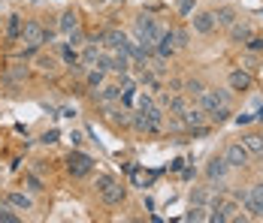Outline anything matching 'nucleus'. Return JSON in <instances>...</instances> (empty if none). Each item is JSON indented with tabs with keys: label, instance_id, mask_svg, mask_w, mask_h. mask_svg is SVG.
I'll use <instances>...</instances> for the list:
<instances>
[{
	"label": "nucleus",
	"instance_id": "nucleus-3",
	"mask_svg": "<svg viewBox=\"0 0 263 223\" xmlns=\"http://www.w3.org/2000/svg\"><path fill=\"white\" fill-rule=\"evenodd\" d=\"M54 36L52 30H46V27L40 25L36 18H30V22H25L22 25V43L25 46H30V49H43V46H49Z\"/></svg>",
	"mask_w": 263,
	"mask_h": 223
},
{
	"label": "nucleus",
	"instance_id": "nucleus-21",
	"mask_svg": "<svg viewBox=\"0 0 263 223\" xmlns=\"http://www.w3.org/2000/svg\"><path fill=\"white\" fill-rule=\"evenodd\" d=\"M242 145L251 151V157L254 154H263V133H245L242 136Z\"/></svg>",
	"mask_w": 263,
	"mask_h": 223
},
{
	"label": "nucleus",
	"instance_id": "nucleus-12",
	"mask_svg": "<svg viewBox=\"0 0 263 223\" xmlns=\"http://www.w3.org/2000/svg\"><path fill=\"white\" fill-rule=\"evenodd\" d=\"M152 51H155L158 57H163V60L176 57V51H179V49H176V43H173V33H170V30H163V33H160V39L152 46Z\"/></svg>",
	"mask_w": 263,
	"mask_h": 223
},
{
	"label": "nucleus",
	"instance_id": "nucleus-4",
	"mask_svg": "<svg viewBox=\"0 0 263 223\" xmlns=\"http://www.w3.org/2000/svg\"><path fill=\"white\" fill-rule=\"evenodd\" d=\"M67 172L73 178H85V175L94 172V157L85 154V151H70L67 154Z\"/></svg>",
	"mask_w": 263,
	"mask_h": 223
},
{
	"label": "nucleus",
	"instance_id": "nucleus-17",
	"mask_svg": "<svg viewBox=\"0 0 263 223\" xmlns=\"http://www.w3.org/2000/svg\"><path fill=\"white\" fill-rule=\"evenodd\" d=\"M130 130L133 133H139V136H145V133H158V127L152 124L142 112H133L130 115Z\"/></svg>",
	"mask_w": 263,
	"mask_h": 223
},
{
	"label": "nucleus",
	"instance_id": "nucleus-16",
	"mask_svg": "<svg viewBox=\"0 0 263 223\" xmlns=\"http://www.w3.org/2000/svg\"><path fill=\"white\" fill-rule=\"evenodd\" d=\"M100 54H103V49H100L97 43H85V49H82V54H79L82 67H85V70H88V67H97Z\"/></svg>",
	"mask_w": 263,
	"mask_h": 223
},
{
	"label": "nucleus",
	"instance_id": "nucleus-31",
	"mask_svg": "<svg viewBox=\"0 0 263 223\" xmlns=\"http://www.w3.org/2000/svg\"><path fill=\"white\" fill-rule=\"evenodd\" d=\"M179 12H182V15H191V12H194V0H182V3H179Z\"/></svg>",
	"mask_w": 263,
	"mask_h": 223
},
{
	"label": "nucleus",
	"instance_id": "nucleus-19",
	"mask_svg": "<svg viewBox=\"0 0 263 223\" xmlns=\"http://www.w3.org/2000/svg\"><path fill=\"white\" fill-rule=\"evenodd\" d=\"M58 30L67 33V36H70L73 30H79V12H76V9H67V12L61 15V22H58Z\"/></svg>",
	"mask_w": 263,
	"mask_h": 223
},
{
	"label": "nucleus",
	"instance_id": "nucleus-5",
	"mask_svg": "<svg viewBox=\"0 0 263 223\" xmlns=\"http://www.w3.org/2000/svg\"><path fill=\"white\" fill-rule=\"evenodd\" d=\"M224 160H227L230 169H245V166L251 163V151L245 148L242 142H230V145L224 148Z\"/></svg>",
	"mask_w": 263,
	"mask_h": 223
},
{
	"label": "nucleus",
	"instance_id": "nucleus-14",
	"mask_svg": "<svg viewBox=\"0 0 263 223\" xmlns=\"http://www.w3.org/2000/svg\"><path fill=\"white\" fill-rule=\"evenodd\" d=\"M227 36H230V43H236V46H242L248 36H251V25L248 22H242V18H236L233 25L227 27Z\"/></svg>",
	"mask_w": 263,
	"mask_h": 223
},
{
	"label": "nucleus",
	"instance_id": "nucleus-6",
	"mask_svg": "<svg viewBox=\"0 0 263 223\" xmlns=\"http://www.w3.org/2000/svg\"><path fill=\"white\" fill-rule=\"evenodd\" d=\"M179 118H182L184 130H194V127H206V124H209V118H206V109H203L200 103H194V99H191V103L182 109V115H179Z\"/></svg>",
	"mask_w": 263,
	"mask_h": 223
},
{
	"label": "nucleus",
	"instance_id": "nucleus-29",
	"mask_svg": "<svg viewBox=\"0 0 263 223\" xmlns=\"http://www.w3.org/2000/svg\"><path fill=\"white\" fill-rule=\"evenodd\" d=\"M27 190H33V193H40V190H43V184H40V178H36V175H27Z\"/></svg>",
	"mask_w": 263,
	"mask_h": 223
},
{
	"label": "nucleus",
	"instance_id": "nucleus-15",
	"mask_svg": "<svg viewBox=\"0 0 263 223\" xmlns=\"http://www.w3.org/2000/svg\"><path fill=\"white\" fill-rule=\"evenodd\" d=\"M6 202H9L15 211H33V199L27 196L25 190H12V193H6Z\"/></svg>",
	"mask_w": 263,
	"mask_h": 223
},
{
	"label": "nucleus",
	"instance_id": "nucleus-9",
	"mask_svg": "<svg viewBox=\"0 0 263 223\" xmlns=\"http://www.w3.org/2000/svg\"><path fill=\"white\" fill-rule=\"evenodd\" d=\"M127 33L121 30V27H109V30H103V36H100V46H103L106 51H121L127 49Z\"/></svg>",
	"mask_w": 263,
	"mask_h": 223
},
{
	"label": "nucleus",
	"instance_id": "nucleus-23",
	"mask_svg": "<svg viewBox=\"0 0 263 223\" xmlns=\"http://www.w3.org/2000/svg\"><path fill=\"white\" fill-rule=\"evenodd\" d=\"M215 22H218V27H230L233 22H236V9H233V6H221V9H215Z\"/></svg>",
	"mask_w": 263,
	"mask_h": 223
},
{
	"label": "nucleus",
	"instance_id": "nucleus-27",
	"mask_svg": "<svg viewBox=\"0 0 263 223\" xmlns=\"http://www.w3.org/2000/svg\"><path fill=\"white\" fill-rule=\"evenodd\" d=\"M206 217H209V208H206V205H197V202H194V205H191V211H187V220H206Z\"/></svg>",
	"mask_w": 263,
	"mask_h": 223
},
{
	"label": "nucleus",
	"instance_id": "nucleus-1",
	"mask_svg": "<svg viewBox=\"0 0 263 223\" xmlns=\"http://www.w3.org/2000/svg\"><path fill=\"white\" fill-rule=\"evenodd\" d=\"M94 187H97V196H100V202H103L106 208H118L127 199V187L118 178H112V175H106V172H100L94 178Z\"/></svg>",
	"mask_w": 263,
	"mask_h": 223
},
{
	"label": "nucleus",
	"instance_id": "nucleus-22",
	"mask_svg": "<svg viewBox=\"0 0 263 223\" xmlns=\"http://www.w3.org/2000/svg\"><path fill=\"white\" fill-rule=\"evenodd\" d=\"M170 33H173V43H176L179 51H184L191 46V30H187V27H170Z\"/></svg>",
	"mask_w": 263,
	"mask_h": 223
},
{
	"label": "nucleus",
	"instance_id": "nucleus-28",
	"mask_svg": "<svg viewBox=\"0 0 263 223\" xmlns=\"http://www.w3.org/2000/svg\"><path fill=\"white\" fill-rule=\"evenodd\" d=\"M242 46H245V51H251V54H260L263 51V36H254V33H251Z\"/></svg>",
	"mask_w": 263,
	"mask_h": 223
},
{
	"label": "nucleus",
	"instance_id": "nucleus-11",
	"mask_svg": "<svg viewBox=\"0 0 263 223\" xmlns=\"http://www.w3.org/2000/svg\"><path fill=\"white\" fill-rule=\"evenodd\" d=\"M94 103H100V106H106V103H121V85L118 82H103L94 91Z\"/></svg>",
	"mask_w": 263,
	"mask_h": 223
},
{
	"label": "nucleus",
	"instance_id": "nucleus-7",
	"mask_svg": "<svg viewBox=\"0 0 263 223\" xmlns=\"http://www.w3.org/2000/svg\"><path fill=\"white\" fill-rule=\"evenodd\" d=\"M191 27H194V33H200V36H212V33L218 30V22H215V9H200V12H194V18H191Z\"/></svg>",
	"mask_w": 263,
	"mask_h": 223
},
{
	"label": "nucleus",
	"instance_id": "nucleus-25",
	"mask_svg": "<svg viewBox=\"0 0 263 223\" xmlns=\"http://www.w3.org/2000/svg\"><path fill=\"white\" fill-rule=\"evenodd\" d=\"M230 115H233V106H221V109H212L206 118H209V124H227Z\"/></svg>",
	"mask_w": 263,
	"mask_h": 223
},
{
	"label": "nucleus",
	"instance_id": "nucleus-30",
	"mask_svg": "<svg viewBox=\"0 0 263 223\" xmlns=\"http://www.w3.org/2000/svg\"><path fill=\"white\" fill-rule=\"evenodd\" d=\"M25 75H27V67H15V70H9V82H18Z\"/></svg>",
	"mask_w": 263,
	"mask_h": 223
},
{
	"label": "nucleus",
	"instance_id": "nucleus-10",
	"mask_svg": "<svg viewBox=\"0 0 263 223\" xmlns=\"http://www.w3.org/2000/svg\"><path fill=\"white\" fill-rule=\"evenodd\" d=\"M233 172L230 166H227V160H224V154L221 157H212L209 163H206V178H209L212 184H221V181H227V175Z\"/></svg>",
	"mask_w": 263,
	"mask_h": 223
},
{
	"label": "nucleus",
	"instance_id": "nucleus-8",
	"mask_svg": "<svg viewBox=\"0 0 263 223\" xmlns=\"http://www.w3.org/2000/svg\"><path fill=\"white\" fill-rule=\"evenodd\" d=\"M227 88H230V91H239V94L251 91V88H254V73H251V70H245V67L233 70V73L227 75Z\"/></svg>",
	"mask_w": 263,
	"mask_h": 223
},
{
	"label": "nucleus",
	"instance_id": "nucleus-20",
	"mask_svg": "<svg viewBox=\"0 0 263 223\" xmlns=\"http://www.w3.org/2000/svg\"><path fill=\"white\" fill-rule=\"evenodd\" d=\"M203 91H206V85L200 82V78H184L182 82V94L191 99H200L203 97Z\"/></svg>",
	"mask_w": 263,
	"mask_h": 223
},
{
	"label": "nucleus",
	"instance_id": "nucleus-24",
	"mask_svg": "<svg viewBox=\"0 0 263 223\" xmlns=\"http://www.w3.org/2000/svg\"><path fill=\"white\" fill-rule=\"evenodd\" d=\"M6 39L9 43H22V18L18 15H9V22H6Z\"/></svg>",
	"mask_w": 263,
	"mask_h": 223
},
{
	"label": "nucleus",
	"instance_id": "nucleus-18",
	"mask_svg": "<svg viewBox=\"0 0 263 223\" xmlns=\"http://www.w3.org/2000/svg\"><path fill=\"white\" fill-rule=\"evenodd\" d=\"M106 78H109V73H106L103 67H88V70H85V85H88L91 91H97Z\"/></svg>",
	"mask_w": 263,
	"mask_h": 223
},
{
	"label": "nucleus",
	"instance_id": "nucleus-26",
	"mask_svg": "<svg viewBox=\"0 0 263 223\" xmlns=\"http://www.w3.org/2000/svg\"><path fill=\"white\" fill-rule=\"evenodd\" d=\"M18 220H22V214L3 199V202H0V223H18Z\"/></svg>",
	"mask_w": 263,
	"mask_h": 223
},
{
	"label": "nucleus",
	"instance_id": "nucleus-13",
	"mask_svg": "<svg viewBox=\"0 0 263 223\" xmlns=\"http://www.w3.org/2000/svg\"><path fill=\"white\" fill-rule=\"evenodd\" d=\"M33 67H36V73H43V75H54L61 70V57H54V54H36Z\"/></svg>",
	"mask_w": 263,
	"mask_h": 223
},
{
	"label": "nucleus",
	"instance_id": "nucleus-2",
	"mask_svg": "<svg viewBox=\"0 0 263 223\" xmlns=\"http://www.w3.org/2000/svg\"><path fill=\"white\" fill-rule=\"evenodd\" d=\"M163 30H166V27L160 25L158 18H152V15H136V22H133V36H136L139 43H145V46H155Z\"/></svg>",
	"mask_w": 263,
	"mask_h": 223
}]
</instances>
